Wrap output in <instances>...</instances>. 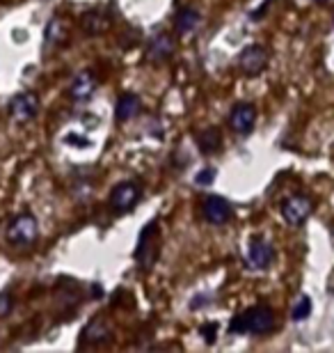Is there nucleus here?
I'll list each match as a JSON object with an SVG mask.
<instances>
[{"instance_id": "nucleus-5", "label": "nucleus", "mask_w": 334, "mask_h": 353, "mask_svg": "<svg viewBox=\"0 0 334 353\" xmlns=\"http://www.w3.org/2000/svg\"><path fill=\"white\" fill-rule=\"evenodd\" d=\"M311 211H314V202L307 195H293L282 204V218L291 228H300V225L307 223Z\"/></svg>"}, {"instance_id": "nucleus-9", "label": "nucleus", "mask_w": 334, "mask_h": 353, "mask_svg": "<svg viewBox=\"0 0 334 353\" xmlns=\"http://www.w3.org/2000/svg\"><path fill=\"white\" fill-rule=\"evenodd\" d=\"M275 262V250L266 239H252L250 250H247V266L252 271H266Z\"/></svg>"}, {"instance_id": "nucleus-11", "label": "nucleus", "mask_w": 334, "mask_h": 353, "mask_svg": "<svg viewBox=\"0 0 334 353\" xmlns=\"http://www.w3.org/2000/svg\"><path fill=\"white\" fill-rule=\"evenodd\" d=\"M204 218L211 225H222L231 218V204L220 195H209L204 200Z\"/></svg>"}, {"instance_id": "nucleus-1", "label": "nucleus", "mask_w": 334, "mask_h": 353, "mask_svg": "<svg viewBox=\"0 0 334 353\" xmlns=\"http://www.w3.org/2000/svg\"><path fill=\"white\" fill-rule=\"evenodd\" d=\"M231 333H240V335H266L275 328V312L270 307H250L247 312L238 314L236 319L231 321Z\"/></svg>"}, {"instance_id": "nucleus-8", "label": "nucleus", "mask_w": 334, "mask_h": 353, "mask_svg": "<svg viewBox=\"0 0 334 353\" xmlns=\"http://www.w3.org/2000/svg\"><path fill=\"white\" fill-rule=\"evenodd\" d=\"M254 124H257V108H254L252 103L247 101H240L231 108L229 112V126L233 133H238V136H247Z\"/></svg>"}, {"instance_id": "nucleus-7", "label": "nucleus", "mask_w": 334, "mask_h": 353, "mask_svg": "<svg viewBox=\"0 0 334 353\" xmlns=\"http://www.w3.org/2000/svg\"><path fill=\"white\" fill-rule=\"evenodd\" d=\"M238 65L245 76H259L268 65V51L259 44L245 46L238 55Z\"/></svg>"}, {"instance_id": "nucleus-13", "label": "nucleus", "mask_w": 334, "mask_h": 353, "mask_svg": "<svg viewBox=\"0 0 334 353\" xmlns=\"http://www.w3.org/2000/svg\"><path fill=\"white\" fill-rule=\"evenodd\" d=\"M81 26H83L85 34H90V37H98V34H105L110 30V17L103 10L85 12L83 19H81Z\"/></svg>"}, {"instance_id": "nucleus-10", "label": "nucleus", "mask_w": 334, "mask_h": 353, "mask_svg": "<svg viewBox=\"0 0 334 353\" xmlns=\"http://www.w3.org/2000/svg\"><path fill=\"white\" fill-rule=\"evenodd\" d=\"M94 90H96V76L92 72H81V74H76L74 81H71L69 97H71V101L83 103V101H90L92 94H94Z\"/></svg>"}, {"instance_id": "nucleus-3", "label": "nucleus", "mask_w": 334, "mask_h": 353, "mask_svg": "<svg viewBox=\"0 0 334 353\" xmlns=\"http://www.w3.org/2000/svg\"><path fill=\"white\" fill-rule=\"evenodd\" d=\"M5 236L12 245H19V248H28V245H32L39 239L37 218H34L32 214H28V211L25 214L14 216L10 221V225H7Z\"/></svg>"}, {"instance_id": "nucleus-19", "label": "nucleus", "mask_w": 334, "mask_h": 353, "mask_svg": "<svg viewBox=\"0 0 334 353\" xmlns=\"http://www.w3.org/2000/svg\"><path fill=\"white\" fill-rule=\"evenodd\" d=\"M291 316H293V321H307L309 319L311 316V299L309 296H300V301L295 303Z\"/></svg>"}, {"instance_id": "nucleus-21", "label": "nucleus", "mask_w": 334, "mask_h": 353, "mask_svg": "<svg viewBox=\"0 0 334 353\" xmlns=\"http://www.w3.org/2000/svg\"><path fill=\"white\" fill-rule=\"evenodd\" d=\"M195 181L200 183V186H209V183L216 181V168H204V170L195 176Z\"/></svg>"}, {"instance_id": "nucleus-16", "label": "nucleus", "mask_w": 334, "mask_h": 353, "mask_svg": "<svg viewBox=\"0 0 334 353\" xmlns=\"http://www.w3.org/2000/svg\"><path fill=\"white\" fill-rule=\"evenodd\" d=\"M67 34H69V28H67V23L62 19H51L48 21V26H46V30H44V37H46V41L51 46H60V44H65L67 41Z\"/></svg>"}, {"instance_id": "nucleus-14", "label": "nucleus", "mask_w": 334, "mask_h": 353, "mask_svg": "<svg viewBox=\"0 0 334 353\" xmlns=\"http://www.w3.org/2000/svg\"><path fill=\"white\" fill-rule=\"evenodd\" d=\"M202 23V14L193 10V7H186V10H181L176 14L174 19V30L176 34H181V37H188V34H195L197 28Z\"/></svg>"}, {"instance_id": "nucleus-6", "label": "nucleus", "mask_w": 334, "mask_h": 353, "mask_svg": "<svg viewBox=\"0 0 334 353\" xmlns=\"http://www.w3.org/2000/svg\"><path fill=\"white\" fill-rule=\"evenodd\" d=\"M39 112V97L34 92H21L10 101V115L21 124H28Z\"/></svg>"}, {"instance_id": "nucleus-2", "label": "nucleus", "mask_w": 334, "mask_h": 353, "mask_svg": "<svg viewBox=\"0 0 334 353\" xmlns=\"http://www.w3.org/2000/svg\"><path fill=\"white\" fill-rule=\"evenodd\" d=\"M158 241H160V230H158V223L152 221L142 228L140 236H138V243H135V250H133V257L138 266L142 271H149L154 268L156 259H158Z\"/></svg>"}, {"instance_id": "nucleus-22", "label": "nucleus", "mask_w": 334, "mask_h": 353, "mask_svg": "<svg viewBox=\"0 0 334 353\" xmlns=\"http://www.w3.org/2000/svg\"><path fill=\"white\" fill-rule=\"evenodd\" d=\"M216 330H218V326L216 323H209V326H202V337H204V342H209V344H213L216 342Z\"/></svg>"}, {"instance_id": "nucleus-20", "label": "nucleus", "mask_w": 334, "mask_h": 353, "mask_svg": "<svg viewBox=\"0 0 334 353\" xmlns=\"http://www.w3.org/2000/svg\"><path fill=\"white\" fill-rule=\"evenodd\" d=\"M12 305H14L12 294H10V292H3V294H0V319H5V316L12 312Z\"/></svg>"}, {"instance_id": "nucleus-18", "label": "nucleus", "mask_w": 334, "mask_h": 353, "mask_svg": "<svg viewBox=\"0 0 334 353\" xmlns=\"http://www.w3.org/2000/svg\"><path fill=\"white\" fill-rule=\"evenodd\" d=\"M197 147L204 154H216L220 147H222V136H220L218 129H206L197 136Z\"/></svg>"}, {"instance_id": "nucleus-12", "label": "nucleus", "mask_w": 334, "mask_h": 353, "mask_svg": "<svg viewBox=\"0 0 334 353\" xmlns=\"http://www.w3.org/2000/svg\"><path fill=\"white\" fill-rule=\"evenodd\" d=\"M174 55V37L167 32H160L158 37H154L149 41L147 48V60L152 62H165Z\"/></svg>"}, {"instance_id": "nucleus-15", "label": "nucleus", "mask_w": 334, "mask_h": 353, "mask_svg": "<svg viewBox=\"0 0 334 353\" xmlns=\"http://www.w3.org/2000/svg\"><path fill=\"white\" fill-rule=\"evenodd\" d=\"M140 108H142V101H140L138 94H124L117 101V108H115L117 122H129V119H133L135 115H138Z\"/></svg>"}, {"instance_id": "nucleus-4", "label": "nucleus", "mask_w": 334, "mask_h": 353, "mask_svg": "<svg viewBox=\"0 0 334 353\" xmlns=\"http://www.w3.org/2000/svg\"><path fill=\"white\" fill-rule=\"evenodd\" d=\"M142 197V186L138 181H122L110 193V209L115 214H129Z\"/></svg>"}, {"instance_id": "nucleus-17", "label": "nucleus", "mask_w": 334, "mask_h": 353, "mask_svg": "<svg viewBox=\"0 0 334 353\" xmlns=\"http://www.w3.org/2000/svg\"><path fill=\"white\" fill-rule=\"evenodd\" d=\"M110 337V328L108 323L101 321V319H94L87 323V328L83 330V340L87 344H101Z\"/></svg>"}]
</instances>
